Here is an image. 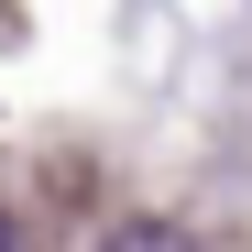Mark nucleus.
<instances>
[{
	"label": "nucleus",
	"instance_id": "nucleus-1",
	"mask_svg": "<svg viewBox=\"0 0 252 252\" xmlns=\"http://www.w3.org/2000/svg\"><path fill=\"white\" fill-rule=\"evenodd\" d=\"M99 252H197V241H187L176 220H110V241H99Z\"/></svg>",
	"mask_w": 252,
	"mask_h": 252
},
{
	"label": "nucleus",
	"instance_id": "nucleus-2",
	"mask_svg": "<svg viewBox=\"0 0 252 252\" xmlns=\"http://www.w3.org/2000/svg\"><path fill=\"white\" fill-rule=\"evenodd\" d=\"M0 252H22V230H11V220H0Z\"/></svg>",
	"mask_w": 252,
	"mask_h": 252
}]
</instances>
